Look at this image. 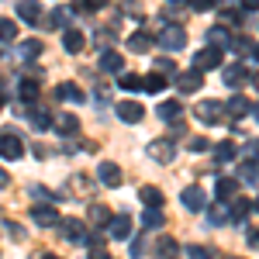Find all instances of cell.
Instances as JSON below:
<instances>
[{
  "label": "cell",
  "mask_w": 259,
  "mask_h": 259,
  "mask_svg": "<svg viewBox=\"0 0 259 259\" xmlns=\"http://www.w3.org/2000/svg\"><path fill=\"white\" fill-rule=\"evenodd\" d=\"M59 232H62V242H73V245H90V228H87L80 218H66L59 225Z\"/></svg>",
  "instance_id": "cell-1"
},
{
  "label": "cell",
  "mask_w": 259,
  "mask_h": 259,
  "mask_svg": "<svg viewBox=\"0 0 259 259\" xmlns=\"http://www.w3.org/2000/svg\"><path fill=\"white\" fill-rule=\"evenodd\" d=\"M0 111H4V87H0Z\"/></svg>",
  "instance_id": "cell-55"
},
{
  "label": "cell",
  "mask_w": 259,
  "mask_h": 259,
  "mask_svg": "<svg viewBox=\"0 0 259 259\" xmlns=\"http://www.w3.org/2000/svg\"><path fill=\"white\" fill-rule=\"evenodd\" d=\"M100 69L118 76L121 69H124V59H121V52H100Z\"/></svg>",
  "instance_id": "cell-21"
},
{
  "label": "cell",
  "mask_w": 259,
  "mask_h": 259,
  "mask_svg": "<svg viewBox=\"0 0 259 259\" xmlns=\"http://www.w3.org/2000/svg\"><path fill=\"white\" fill-rule=\"evenodd\" d=\"M107 235H111V239H128V235H132V218H128V214H114V218H111V225H107Z\"/></svg>",
  "instance_id": "cell-12"
},
{
  "label": "cell",
  "mask_w": 259,
  "mask_h": 259,
  "mask_svg": "<svg viewBox=\"0 0 259 259\" xmlns=\"http://www.w3.org/2000/svg\"><path fill=\"white\" fill-rule=\"evenodd\" d=\"M31 128L35 132H49L52 128V114L49 111H31Z\"/></svg>",
  "instance_id": "cell-31"
},
{
  "label": "cell",
  "mask_w": 259,
  "mask_h": 259,
  "mask_svg": "<svg viewBox=\"0 0 259 259\" xmlns=\"http://www.w3.org/2000/svg\"><path fill=\"white\" fill-rule=\"evenodd\" d=\"M225 49H232L235 56H245V52L252 49V41H249V38H242V35H235V38H228V45H225Z\"/></svg>",
  "instance_id": "cell-35"
},
{
  "label": "cell",
  "mask_w": 259,
  "mask_h": 259,
  "mask_svg": "<svg viewBox=\"0 0 259 259\" xmlns=\"http://www.w3.org/2000/svg\"><path fill=\"white\" fill-rule=\"evenodd\" d=\"M187 256H190V259H214V252H211L207 245H190Z\"/></svg>",
  "instance_id": "cell-41"
},
{
  "label": "cell",
  "mask_w": 259,
  "mask_h": 259,
  "mask_svg": "<svg viewBox=\"0 0 259 259\" xmlns=\"http://www.w3.org/2000/svg\"><path fill=\"white\" fill-rule=\"evenodd\" d=\"M24 62H35L41 56V41L38 38H28V41H21V52H18Z\"/></svg>",
  "instance_id": "cell-23"
},
{
  "label": "cell",
  "mask_w": 259,
  "mask_h": 259,
  "mask_svg": "<svg viewBox=\"0 0 259 259\" xmlns=\"http://www.w3.org/2000/svg\"><path fill=\"white\" fill-rule=\"evenodd\" d=\"M66 21H69V14H66V11H62V7H56V11H52V14H49V18L41 21V24H45V28H52V31H56V28H62V24H66Z\"/></svg>",
  "instance_id": "cell-34"
},
{
  "label": "cell",
  "mask_w": 259,
  "mask_h": 259,
  "mask_svg": "<svg viewBox=\"0 0 259 259\" xmlns=\"http://www.w3.org/2000/svg\"><path fill=\"white\" fill-rule=\"evenodd\" d=\"M235 190H239V180L235 177H221L214 183V194H218V204H228V200L235 197Z\"/></svg>",
  "instance_id": "cell-15"
},
{
  "label": "cell",
  "mask_w": 259,
  "mask_h": 259,
  "mask_svg": "<svg viewBox=\"0 0 259 259\" xmlns=\"http://www.w3.org/2000/svg\"><path fill=\"white\" fill-rule=\"evenodd\" d=\"M256 211H259V197H256Z\"/></svg>",
  "instance_id": "cell-58"
},
{
  "label": "cell",
  "mask_w": 259,
  "mask_h": 259,
  "mask_svg": "<svg viewBox=\"0 0 259 259\" xmlns=\"http://www.w3.org/2000/svg\"><path fill=\"white\" fill-rule=\"evenodd\" d=\"M177 252H180V242L156 239V256H159V259H177Z\"/></svg>",
  "instance_id": "cell-24"
},
{
  "label": "cell",
  "mask_w": 259,
  "mask_h": 259,
  "mask_svg": "<svg viewBox=\"0 0 259 259\" xmlns=\"http://www.w3.org/2000/svg\"><path fill=\"white\" fill-rule=\"evenodd\" d=\"M211 149H214V156H218L221 162H228V159L239 156V145H235V142H218V145H211Z\"/></svg>",
  "instance_id": "cell-29"
},
{
  "label": "cell",
  "mask_w": 259,
  "mask_h": 259,
  "mask_svg": "<svg viewBox=\"0 0 259 259\" xmlns=\"http://www.w3.org/2000/svg\"><path fill=\"white\" fill-rule=\"evenodd\" d=\"M183 207H190V211H204V207H207L204 190H200V187H187V190H183Z\"/></svg>",
  "instance_id": "cell-17"
},
{
  "label": "cell",
  "mask_w": 259,
  "mask_h": 259,
  "mask_svg": "<svg viewBox=\"0 0 259 259\" xmlns=\"http://www.w3.org/2000/svg\"><path fill=\"white\" fill-rule=\"evenodd\" d=\"M180 111H183V104H177V100H166V104H159V118H162V121H177Z\"/></svg>",
  "instance_id": "cell-32"
},
{
  "label": "cell",
  "mask_w": 259,
  "mask_h": 259,
  "mask_svg": "<svg viewBox=\"0 0 259 259\" xmlns=\"http://www.w3.org/2000/svg\"><path fill=\"white\" fill-rule=\"evenodd\" d=\"M18 18L28 21V24L41 21V4H38V0H21V4H18Z\"/></svg>",
  "instance_id": "cell-18"
},
{
  "label": "cell",
  "mask_w": 259,
  "mask_h": 259,
  "mask_svg": "<svg viewBox=\"0 0 259 259\" xmlns=\"http://www.w3.org/2000/svg\"><path fill=\"white\" fill-rule=\"evenodd\" d=\"M249 80H252V76H249V69H245L242 62H235V66H228V69H225V87H232V90L245 87Z\"/></svg>",
  "instance_id": "cell-10"
},
{
  "label": "cell",
  "mask_w": 259,
  "mask_h": 259,
  "mask_svg": "<svg viewBox=\"0 0 259 259\" xmlns=\"http://www.w3.org/2000/svg\"><path fill=\"white\" fill-rule=\"evenodd\" d=\"M239 183H259V162H249V159H242L239 162Z\"/></svg>",
  "instance_id": "cell-22"
},
{
  "label": "cell",
  "mask_w": 259,
  "mask_h": 259,
  "mask_svg": "<svg viewBox=\"0 0 259 259\" xmlns=\"http://www.w3.org/2000/svg\"><path fill=\"white\" fill-rule=\"evenodd\" d=\"M139 197H142V204H145V207H152V211H159L162 204H166V197H162L159 187H142Z\"/></svg>",
  "instance_id": "cell-19"
},
{
  "label": "cell",
  "mask_w": 259,
  "mask_h": 259,
  "mask_svg": "<svg viewBox=\"0 0 259 259\" xmlns=\"http://www.w3.org/2000/svg\"><path fill=\"white\" fill-rule=\"evenodd\" d=\"M142 90H149V94H162V90H166V76H159V73L142 76Z\"/></svg>",
  "instance_id": "cell-28"
},
{
  "label": "cell",
  "mask_w": 259,
  "mask_h": 259,
  "mask_svg": "<svg viewBox=\"0 0 259 259\" xmlns=\"http://www.w3.org/2000/svg\"><path fill=\"white\" fill-rule=\"evenodd\" d=\"M111 0H80V11H100V7H107Z\"/></svg>",
  "instance_id": "cell-46"
},
{
  "label": "cell",
  "mask_w": 259,
  "mask_h": 259,
  "mask_svg": "<svg viewBox=\"0 0 259 259\" xmlns=\"http://www.w3.org/2000/svg\"><path fill=\"white\" fill-rule=\"evenodd\" d=\"M187 4H190V11H211L218 0H187Z\"/></svg>",
  "instance_id": "cell-47"
},
{
  "label": "cell",
  "mask_w": 259,
  "mask_h": 259,
  "mask_svg": "<svg viewBox=\"0 0 259 259\" xmlns=\"http://www.w3.org/2000/svg\"><path fill=\"white\" fill-rule=\"evenodd\" d=\"M118 118L124 121V124H139V121L145 118V107H142L139 100H121L118 104Z\"/></svg>",
  "instance_id": "cell-8"
},
{
  "label": "cell",
  "mask_w": 259,
  "mask_h": 259,
  "mask_svg": "<svg viewBox=\"0 0 259 259\" xmlns=\"http://www.w3.org/2000/svg\"><path fill=\"white\" fill-rule=\"evenodd\" d=\"M242 11H259V0H242Z\"/></svg>",
  "instance_id": "cell-50"
},
{
  "label": "cell",
  "mask_w": 259,
  "mask_h": 259,
  "mask_svg": "<svg viewBox=\"0 0 259 259\" xmlns=\"http://www.w3.org/2000/svg\"><path fill=\"white\" fill-rule=\"evenodd\" d=\"M197 118L204 121V124H218V121H225V104H221V100H200Z\"/></svg>",
  "instance_id": "cell-6"
},
{
  "label": "cell",
  "mask_w": 259,
  "mask_h": 259,
  "mask_svg": "<svg viewBox=\"0 0 259 259\" xmlns=\"http://www.w3.org/2000/svg\"><path fill=\"white\" fill-rule=\"evenodd\" d=\"M111 218H114V214H111L104 204H94V207H90V221H94V225H111Z\"/></svg>",
  "instance_id": "cell-33"
},
{
  "label": "cell",
  "mask_w": 259,
  "mask_h": 259,
  "mask_svg": "<svg viewBox=\"0 0 259 259\" xmlns=\"http://www.w3.org/2000/svg\"><path fill=\"white\" fill-rule=\"evenodd\" d=\"M173 83H177L180 94H197L200 87H204V76H200V73H194V69H183V73H177V76H173Z\"/></svg>",
  "instance_id": "cell-7"
},
{
  "label": "cell",
  "mask_w": 259,
  "mask_h": 259,
  "mask_svg": "<svg viewBox=\"0 0 259 259\" xmlns=\"http://www.w3.org/2000/svg\"><path fill=\"white\" fill-rule=\"evenodd\" d=\"M69 183H73V194H76V197H87V183H90V180L83 177V173H76Z\"/></svg>",
  "instance_id": "cell-40"
},
{
  "label": "cell",
  "mask_w": 259,
  "mask_h": 259,
  "mask_svg": "<svg viewBox=\"0 0 259 259\" xmlns=\"http://www.w3.org/2000/svg\"><path fill=\"white\" fill-rule=\"evenodd\" d=\"M31 218H35V225H41V228H52V225H59V211H56L52 204H35V207H31Z\"/></svg>",
  "instance_id": "cell-9"
},
{
  "label": "cell",
  "mask_w": 259,
  "mask_h": 259,
  "mask_svg": "<svg viewBox=\"0 0 259 259\" xmlns=\"http://www.w3.org/2000/svg\"><path fill=\"white\" fill-rule=\"evenodd\" d=\"M56 128H59L62 135H76V132H80V118H76V114H59V118H56Z\"/></svg>",
  "instance_id": "cell-25"
},
{
  "label": "cell",
  "mask_w": 259,
  "mask_h": 259,
  "mask_svg": "<svg viewBox=\"0 0 259 259\" xmlns=\"http://www.w3.org/2000/svg\"><path fill=\"white\" fill-rule=\"evenodd\" d=\"M252 80H256V83H259V76H252Z\"/></svg>",
  "instance_id": "cell-60"
},
{
  "label": "cell",
  "mask_w": 259,
  "mask_h": 259,
  "mask_svg": "<svg viewBox=\"0 0 259 259\" xmlns=\"http://www.w3.org/2000/svg\"><path fill=\"white\" fill-rule=\"evenodd\" d=\"M169 4H180V0H169Z\"/></svg>",
  "instance_id": "cell-59"
},
{
  "label": "cell",
  "mask_w": 259,
  "mask_h": 259,
  "mask_svg": "<svg viewBox=\"0 0 259 259\" xmlns=\"http://www.w3.org/2000/svg\"><path fill=\"white\" fill-rule=\"evenodd\" d=\"M162 221H166V214H162V211H152V207L142 214V225H145V228H162Z\"/></svg>",
  "instance_id": "cell-36"
},
{
  "label": "cell",
  "mask_w": 259,
  "mask_h": 259,
  "mask_svg": "<svg viewBox=\"0 0 259 259\" xmlns=\"http://www.w3.org/2000/svg\"><path fill=\"white\" fill-rule=\"evenodd\" d=\"M207 149H211V139H204V135L190 139V152H207Z\"/></svg>",
  "instance_id": "cell-44"
},
{
  "label": "cell",
  "mask_w": 259,
  "mask_h": 259,
  "mask_svg": "<svg viewBox=\"0 0 259 259\" xmlns=\"http://www.w3.org/2000/svg\"><path fill=\"white\" fill-rule=\"evenodd\" d=\"M118 87H124V90H142V76L139 73H124V76H118Z\"/></svg>",
  "instance_id": "cell-38"
},
{
  "label": "cell",
  "mask_w": 259,
  "mask_h": 259,
  "mask_svg": "<svg viewBox=\"0 0 259 259\" xmlns=\"http://www.w3.org/2000/svg\"><path fill=\"white\" fill-rule=\"evenodd\" d=\"M90 259H111V256H107L104 249H90Z\"/></svg>",
  "instance_id": "cell-51"
},
{
  "label": "cell",
  "mask_w": 259,
  "mask_h": 259,
  "mask_svg": "<svg viewBox=\"0 0 259 259\" xmlns=\"http://www.w3.org/2000/svg\"><path fill=\"white\" fill-rule=\"evenodd\" d=\"M97 177H100L104 187H121V166H114V162H100Z\"/></svg>",
  "instance_id": "cell-14"
},
{
  "label": "cell",
  "mask_w": 259,
  "mask_h": 259,
  "mask_svg": "<svg viewBox=\"0 0 259 259\" xmlns=\"http://www.w3.org/2000/svg\"><path fill=\"white\" fill-rule=\"evenodd\" d=\"M0 187H11V177H7V169L0 166Z\"/></svg>",
  "instance_id": "cell-52"
},
{
  "label": "cell",
  "mask_w": 259,
  "mask_h": 259,
  "mask_svg": "<svg viewBox=\"0 0 259 259\" xmlns=\"http://www.w3.org/2000/svg\"><path fill=\"white\" fill-rule=\"evenodd\" d=\"M252 114H256V121H259V104H256V107H252Z\"/></svg>",
  "instance_id": "cell-56"
},
{
  "label": "cell",
  "mask_w": 259,
  "mask_h": 259,
  "mask_svg": "<svg viewBox=\"0 0 259 259\" xmlns=\"http://www.w3.org/2000/svg\"><path fill=\"white\" fill-rule=\"evenodd\" d=\"M242 156H245L249 162L256 159V156H259V139H249V142H245V145H242Z\"/></svg>",
  "instance_id": "cell-42"
},
{
  "label": "cell",
  "mask_w": 259,
  "mask_h": 259,
  "mask_svg": "<svg viewBox=\"0 0 259 259\" xmlns=\"http://www.w3.org/2000/svg\"><path fill=\"white\" fill-rule=\"evenodd\" d=\"M56 97H59V100H73V104H83L87 94H83L76 83H59V87H56Z\"/></svg>",
  "instance_id": "cell-20"
},
{
  "label": "cell",
  "mask_w": 259,
  "mask_h": 259,
  "mask_svg": "<svg viewBox=\"0 0 259 259\" xmlns=\"http://www.w3.org/2000/svg\"><path fill=\"white\" fill-rule=\"evenodd\" d=\"M225 259H242V256H225Z\"/></svg>",
  "instance_id": "cell-57"
},
{
  "label": "cell",
  "mask_w": 259,
  "mask_h": 259,
  "mask_svg": "<svg viewBox=\"0 0 259 259\" xmlns=\"http://www.w3.org/2000/svg\"><path fill=\"white\" fill-rule=\"evenodd\" d=\"M0 156L4 159H21L24 156V142L14 128H7V132H0Z\"/></svg>",
  "instance_id": "cell-4"
},
{
  "label": "cell",
  "mask_w": 259,
  "mask_h": 259,
  "mask_svg": "<svg viewBox=\"0 0 259 259\" xmlns=\"http://www.w3.org/2000/svg\"><path fill=\"white\" fill-rule=\"evenodd\" d=\"M41 259H59V256H56V252H45V256H41Z\"/></svg>",
  "instance_id": "cell-54"
},
{
  "label": "cell",
  "mask_w": 259,
  "mask_h": 259,
  "mask_svg": "<svg viewBox=\"0 0 259 259\" xmlns=\"http://www.w3.org/2000/svg\"><path fill=\"white\" fill-rule=\"evenodd\" d=\"M249 211H252V200L235 197V204H232V221H235V225H242V221L249 218Z\"/></svg>",
  "instance_id": "cell-27"
},
{
  "label": "cell",
  "mask_w": 259,
  "mask_h": 259,
  "mask_svg": "<svg viewBox=\"0 0 259 259\" xmlns=\"http://www.w3.org/2000/svg\"><path fill=\"white\" fill-rule=\"evenodd\" d=\"M145 156L156 162H173L177 159V145H173V139H156L145 145Z\"/></svg>",
  "instance_id": "cell-5"
},
{
  "label": "cell",
  "mask_w": 259,
  "mask_h": 259,
  "mask_svg": "<svg viewBox=\"0 0 259 259\" xmlns=\"http://www.w3.org/2000/svg\"><path fill=\"white\" fill-rule=\"evenodd\" d=\"M249 52H252V59L259 62V41H252V49H249Z\"/></svg>",
  "instance_id": "cell-53"
},
{
  "label": "cell",
  "mask_w": 259,
  "mask_h": 259,
  "mask_svg": "<svg viewBox=\"0 0 259 259\" xmlns=\"http://www.w3.org/2000/svg\"><path fill=\"white\" fill-rule=\"evenodd\" d=\"M62 49H66L69 56L83 52V49H87V35H83V31H76V28H66V35H62Z\"/></svg>",
  "instance_id": "cell-11"
},
{
  "label": "cell",
  "mask_w": 259,
  "mask_h": 259,
  "mask_svg": "<svg viewBox=\"0 0 259 259\" xmlns=\"http://www.w3.org/2000/svg\"><path fill=\"white\" fill-rule=\"evenodd\" d=\"M221 59H225V49H214V45H207V49H200L194 52V73H207V69H218Z\"/></svg>",
  "instance_id": "cell-2"
},
{
  "label": "cell",
  "mask_w": 259,
  "mask_h": 259,
  "mask_svg": "<svg viewBox=\"0 0 259 259\" xmlns=\"http://www.w3.org/2000/svg\"><path fill=\"white\" fill-rule=\"evenodd\" d=\"M149 45H152V35H149L145 28H142V31H135V35H128V49H132V52H145Z\"/></svg>",
  "instance_id": "cell-26"
},
{
  "label": "cell",
  "mask_w": 259,
  "mask_h": 259,
  "mask_svg": "<svg viewBox=\"0 0 259 259\" xmlns=\"http://www.w3.org/2000/svg\"><path fill=\"white\" fill-rule=\"evenodd\" d=\"M31 197H41V200H56L59 194H52V190H45V187H31Z\"/></svg>",
  "instance_id": "cell-48"
},
{
  "label": "cell",
  "mask_w": 259,
  "mask_h": 259,
  "mask_svg": "<svg viewBox=\"0 0 259 259\" xmlns=\"http://www.w3.org/2000/svg\"><path fill=\"white\" fill-rule=\"evenodd\" d=\"M38 90H41V80H38V76H21V83H18V97H21V104L35 100V97H38Z\"/></svg>",
  "instance_id": "cell-13"
},
{
  "label": "cell",
  "mask_w": 259,
  "mask_h": 259,
  "mask_svg": "<svg viewBox=\"0 0 259 259\" xmlns=\"http://www.w3.org/2000/svg\"><path fill=\"white\" fill-rule=\"evenodd\" d=\"M142 256H145V235H139L132 242V259H142Z\"/></svg>",
  "instance_id": "cell-45"
},
{
  "label": "cell",
  "mask_w": 259,
  "mask_h": 259,
  "mask_svg": "<svg viewBox=\"0 0 259 259\" xmlns=\"http://www.w3.org/2000/svg\"><path fill=\"white\" fill-rule=\"evenodd\" d=\"M156 73H159V76H162V73H173V76H177L180 69H177V62H173V59H159V62H156Z\"/></svg>",
  "instance_id": "cell-43"
},
{
  "label": "cell",
  "mask_w": 259,
  "mask_h": 259,
  "mask_svg": "<svg viewBox=\"0 0 259 259\" xmlns=\"http://www.w3.org/2000/svg\"><path fill=\"white\" fill-rule=\"evenodd\" d=\"M228 38H232V35H228V28H225V24H214V28L207 31V41H211L214 49H221V45H228Z\"/></svg>",
  "instance_id": "cell-30"
},
{
  "label": "cell",
  "mask_w": 259,
  "mask_h": 259,
  "mask_svg": "<svg viewBox=\"0 0 259 259\" xmlns=\"http://www.w3.org/2000/svg\"><path fill=\"white\" fill-rule=\"evenodd\" d=\"M207 221H211V225H225V221H228L225 204H214V207H211V214H207Z\"/></svg>",
  "instance_id": "cell-39"
},
{
  "label": "cell",
  "mask_w": 259,
  "mask_h": 259,
  "mask_svg": "<svg viewBox=\"0 0 259 259\" xmlns=\"http://www.w3.org/2000/svg\"><path fill=\"white\" fill-rule=\"evenodd\" d=\"M249 245L259 252V228H252V232H249Z\"/></svg>",
  "instance_id": "cell-49"
},
{
  "label": "cell",
  "mask_w": 259,
  "mask_h": 259,
  "mask_svg": "<svg viewBox=\"0 0 259 259\" xmlns=\"http://www.w3.org/2000/svg\"><path fill=\"white\" fill-rule=\"evenodd\" d=\"M245 114H252V100L232 97L228 104H225V118H245Z\"/></svg>",
  "instance_id": "cell-16"
},
{
  "label": "cell",
  "mask_w": 259,
  "mask_h": 259,
  "mask_svg": "<svg viewBox=\"0 0 259 259\" xmlns=\"http://www.w3.org/2000/svg\"><path fill=\"white\" fill-rule=\"evenodd\" d=\"M183 45H187V31H183L180 24H166V28L159 31V49H166V52L177 56Z\"/></svg>",
  "instance_id": "cell-3"
},
{
  "label": "cell",
  "mask_w": 259,
  "mask_h": 259,
  "mask_svg": "<svg viewBox=\"0 0 259 259\" xmlns=\"http://www.w3.org/2000/svg\"><path fill=\"white\" fill-rule=\"evenodd\" d=\"M18 38V24L7 18H0V41H14Z\"/></svg>",
  "instance_id": "cell-37"
}]
</instances>
